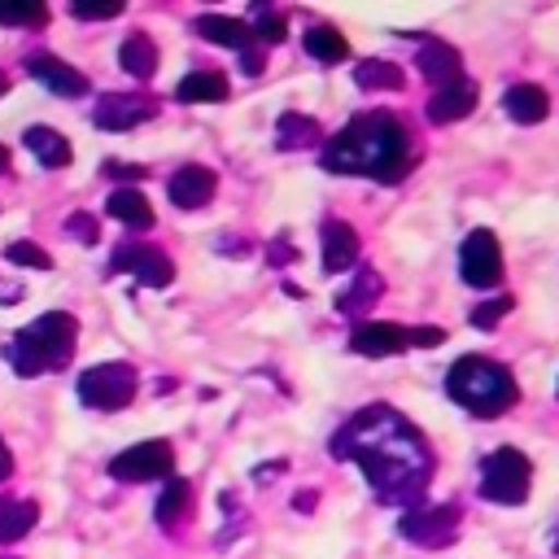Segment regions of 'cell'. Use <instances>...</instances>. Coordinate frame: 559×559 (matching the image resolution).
I'll return each mask as SVG.
<instances>
[{
  "label": "cell",
  "mask_w": 559,
  "mask_h": 559,
  "mask_svg": "<svg viewBox=\"0 0 559 559\" xmlns=\"http://www.w3.org/2000/svg\"><path fill=\"white\" fill-rule=\"evenodd\" d=\"M188 511H192V485H188L183 476L166 480V489H162V498H157V507H153L157 524H162L166 533H175V528L188 520Z\"/></svg>",
  "instance_id": "22"
},
{
  "label": "cell",
  "mask_w": 559,
  "mask_h": 559,
  "mask_svg": "<svg viewBox=\"0 0 559 559\" xmlns=\"http://www.w3.org/2000/svg\"><path fill=\"white\" fill-rule=\"evenodd\" d=\"M192 31H197L201 39H210V44L240 48V52L258 44V39H253V26L240 22V17H227V13H201V17H192Z\"/></svg>",
  "instance_id": "16"
},
{
  "label": "cell",
  "mask_w": 559,
  "mask_h": 559,
  "mask_svg": "<svg viewBox=\"0 0 559 559\" xmlns=\"http://www.w3.org/2000/svg\"><path fill=\"white\" fill-rule=\"evenodd\" d=\"M153 114H157L153 100H144V96H127V92H109V96L96 105L92 122H96L100 131H131V127L148 122Z\"/></svg>",
  "instance_id": "11"
},
{
  "label": "cell",
  "mask_w": 559,
  "mask_h": 559,
  "mask_svg": "<svg viewBox=\"0 0 559 559\" xmlns=\"http://www.w3.org/2000/svg\"><path fill=\"white\" fill-rule=\"evenodd\" d=\"M4 170H9V148L0 144V175H4Z\"/></svg>",
  "instance_id": "42"
},
{
  "label": "cell",
  "mask_w": 559,
  "mask_h": 559,
  "mask_svg": "<svg viewBox=\"0 0 559 559\" xmlns=\"http://www.w3.org/2000/svg\"><path fill=\"white\" fill-rule=\"evenodd\" d=\"M336 459H354L376 489L380 502L389 507H411L424 498L428 476H432V450L424 432L397 415L393 406H362L354 411L336 437H332Z\"/></svg>",
  "instance_id": "1"
},
{
  "label": "cell",
  "mask_w": 559,
  "mask_h": 559,
  "mask_svg": "<svg viewBox=\"0 0 559 559\" xmlns=\"http://www.w3.org/2000/svg\"><path fill=\"white\" fill-rule=\"evenodd\" d=\"M253 13H258V22H253V39H262V44H284V17H280L271 4H258Z\"/></svg>",
  "instance_id": "31"
},
{
  "label": "cell",
  "mask_w": 559,
  "mask_h": 559,
  "mask_svg": "<svg viewBox=\"0 0 559 559\" xmlns=\"http://www.w3.org/2000/svg\"><path fill=\"white\" fill-rule=\"evenodd\" d=\"M406 336H411V345H441L445 341L441 328H406Z\"/></svg>",
  "instance_id": "37"
},
{
  "label": "cell",
  "mask_w": 559,
  "mask_h": 559,
  "mask_svg": "<svg viewBox=\"0 0 559 559\" xmlns=\"http://www.w3.org/2000/svg\"><path fill=\"white\" fill-rule=\"evenodd\" d=\"M39 520V507L31 498H0V542H22Z\"/></svg>",
  "instance_id": "25"
},
{
  "label": "cell",
  "mask_w": 559,
  "mask_h": 559,
  "mask_svg": "<svg viewBox=\"0 0 559 559\" xmlns=\"http://www.w3.org/2000/svg\"><path fill=\"white\" fill-rule=\"evenodd\" d=\"M314 502H319V493H301V498H297V507H301V511H310Z\"/></svg>",
  "instance_id": "41"
},
{
  "label": "cell",
  "mask_w": 559,
  "mask_h": 559,
  "mask_svg": "<svg viewBox=\"0 0 559 559\" xmlns=\"http://www.w3.org/2000/svg\"><path fill=\"white\" fill-rule=\"evenodd\" d=\"M100 175H118V179H144V166H122V162H105Z\"/></svg>",
  "instance_id": "38"
},
{
  "label": "cell",
  "mask_w": 559,
  "mask_h": 559,
  "mask_svg": "<svg viewBox=\"0 0 559 559\" xmlns=\"http://www.w3.org/2000/svg\"><path fill=\"white\" fill-rule=\"evenodd\" d=\"M214 188H218V175H214L210 166H201V162H188V166H179V170L170 175L166 197H170L179 210H201V205L214 197Z\"/></svg>",
  "instance_id": "12"
},
{
  "label": "cell",
  "mask_w": 559,
  "mask_h": 559,
  "mask_svg": "<svg viewBox=\"0 0 559 559\" xmlns=\"http://www.w3.org/2000/svg\"><path fill=\"white\" fill-rule=\"evenodd\" d=\"M445 393L463 406V411H472V415H502V411H511L515 402H520V384H515V376L502 367V362H493V358H480V354H467V358H459L450 371H445Z\"/></svg>",
  "instance_id": "4"
},
{
  "label": "cell",
  "mask_w": 559,
  "mask_h": 559,
  "mask_svg": "<svg viewBox=\"0 0 559 559\" xmlns=\"http://www.w3.org/2000/svg\"><path fill=\"white\" fill-rule=\"evenodd\" d=\"M240 70H245V74H262V70H266V57H262V48H258V44L240 52Z\"/></svg>",
  "instance_id": "36"
},
{
  "label": "cell",
  "mask_w": 559,
  "mask_h": 559,
  "mask_svg": "<svg viewBox=\"0 0 559 559\" xmlns=\"http://www.w3.org/2000/svg\"><path fill=\"white\" fill-rule=\"evenodd\" d=\"M4 258L17 262V266H35V271H48V266H52V258H48L39 245H31V240H13V245L4 249Z\"/></svg>",
  "instance_id": "32"
},
{
  "label": "cell",
  "mask_w": 559,
  "mask_h": 559,
  "mask_svg": "<svg viewBox=\"0 0 559 559\" xmlns=\"http://www.w3.org/2000/svg\"><path fill=\"white\" fill-rule=\"evenodd\" d=\"M354 83H358L362 92H402L406 74H402L393 61L367 57V61H358V70H354Z\"/></svg>",
  "instance_id": "27"
},
{
  "label": "cell",
  "mask_w": 559,
  "mask_h": 559,
  "mask_svg": "<svg viewBox=\"0 0 559 559\" xmlns=\"http://www.w3.org/2000/svg\"><path fill=\"white\" fill-rule=\"evenodd\" d=\"M555 550H559V537H555Z\"/></svg>",
  "instance_id": "44"
},
{
  "label": "cell",
  "mask_w": 559,
  "mask_h": 559,
  "mask_svg": "<svg viewBox=\"0 0 559 559\" xmlns=\"http://www.w3.org/2000/svg\"><path fill=\"white\" fill-rule=\"evenodd\" d=\"M0 22L4 26H44L48 22V9L39 0H26V4H0Z\"/></svg>",
  "instance_id": "30"
},
{
  "label": "cell",
  "mask_w": 559,
  "mask_h": 559,
  "mask_svg": "<svg viewBox=\"0 0 559 559\" xmlns=\"http://www.w3.org/2000/svg\"><path fill=\"white\" fill-rule=\"evenodd\" d=\"M415 66H419V74H424L437 92L463 79V57H459V48H454V44H445V39H424V44H419Z\"/></svg>",
  "instance_id": "14"
},
{
  "label": "cell",
  "mask_w": 559,
  "mask_h": 559,
  "mask_svg": "<svg viewBox=\"0 0 559 559\" xmlns=\"http://www.w3.org/2000/svg\"><path fill=\"white\" fill-rule=\"evenodd\" d=\"M502 109H507L511 122L533 127V122H542V118L550 114V96H546L537 83H515V87L502 92Z\"/></svg>",
  "instance_id": "19"
},
{
  "label": "cell",
  "mask_w": 559,
  "mask_h": 559,
  "mask_svg": "<svg viewBox=\"0 0 559 559\" xmlns=\"http://www.w3.org/2000/svg\"><path fill=\"white\" fill-rule=\"evenodd\" d=\"M74 341H79L74 314L48 310V314H39L35 323L17 328V336H13V345H9V362H13V371H17L22 380L44 376V371H61V367L70 362V354H74Z\"/></svg>",
  "instance_id": "3"
},
{
  "label": "cell",
  "mask_w": 559,
  "mask_h": 559,
  "mask_svg": "<svg viewBox=\"0 0 559 559\" xmlns=\"http://www.w3.org/2000/svg\"><path fill=\"white\" fill-rule=\"evenodd\" d=\"M9 476H13V454H9V445L0 437V480H9Z\"/></svg>",
  "instance_id": "40"
},
{
  "label": "cell",
  "mask_w": 559,
  "mask_h": 559,
  "mask_svg": "<svg viewBox=\"0 0 559 559\" xmlns=\"http://www.w3.org/2000/svg\"><path fill=\"white\" fill-rule=\"evenodd\" d=\"M175 472V450L170 441L153 437V441H140V445H127L122 454L109 459V476L122 480V485H140V480H162Z\"/></svg>",
  "instance_id": "7"
},
{
  "label": "cell",
  "mask_w": 559,
  "mask_h": 559,
  "mask_svg": "<svg viewBox=\"0 0 559 559\" xmlns=\"http://www.w3.org/2000/svg\"><path fill=\"white\" fill-rule=\"evenodd\" d=\"M109 271L118 275V271H131L140 284H148V288H166L170 280H175V262L166 258V249H157V245H118L114 249V258H109Z\"/></svg>",
  "instance_id": "10"
},
{
  "label": "cell",
  "mask_w": 559,
  "mask_h": 559,
  "mask_svg": "<svg viewBox=\"0 0 559 559\" xmlns=\"http://www.w3.org/2000/svg\"><path fill=\"white\" fill-rule=\"evenodd\" d=\"M26 148L35 153V162L39 166H48V170H57V166H70V157H74V148H70V140L57 131V127H44V122H35V127H26Z\"/></svg>",
  "instance_id": "20"
},
{
  "label": "cell",
  "mask_w": 559,
  "mask_h": 559,
  "mask_svg": "<svg viewBox=\"0 0 559 559\" xmlns=\"http://www.w3.org/2000/svg\"><path fill=\"white\" fill-rule=\"evenodd\" d=\"M140 393L135 367L131 362H96L79 376V402L92 411H122Z\"/></svg>",
  "instance_id": "6"
},
{
  "label": "cell",
  "mask_w": 559,
  "mask_h": 559,
  "mask_svg": "<svg viewBox=\"0 0 559 559\" xmlns=\"http://www.w3.org/2000/svg\"><path fill=\"white\" fill-rule=\"evenodd\" d=\"M459 271H463V284H472V288H493L502 280V249L489 227L467 231V240L459 249Z\"/></svg>",
  "instance_id": "9"
},
{
  "label": "cell",
  "mask_w": 559,
  "mask_h": 559,
  "mask_svg": "<svg viewBox=\"0 0 559 559\" xmlns=\"http://www.w3.org/2000/svg\"><path fill=\"white\" fill-rule=\"evenodd\" d=\"M306 52L314 61H323V66H336V61L349 57V44H345V35L336 26H310L306 31Z\"/></svg>",
  "instance_id": "29"
},
{
  "label": "cell",
  "mask_w": 559,
  "mask_h": 559,
  "mask_svg": "<svg viewBox=\"0 0 559 559\" xmlns=\"http://www.w3.org/2000/svg\"><path fill=\"white\" fill-rule=\"evenodd\" d=\"M26 74L39 79L52 96H66V100L87 92V79H83L74 66H66L61 57H52V52H31V57H26Z\"/></svg>",
  "instance_id": "13"
},
{
  "label": "cell",
  "mask_w": 559,
  "mask_h": 559,
  "mask_svg": "<svg viewBox=\"0 0 559 559\" xmlns=\"http://www.w3.org/2000/svg\"><path fill=\"white\" fill-rule=\"evenodd\" d=\"M380 293H384V280L367 266V271H358V275L349 280V288L336 293V310H341V314H362V310H371V306L380 301Z\"/></svg>",
  "instance_id": "21"
},
{
  "label": "cell",
  "mask_w": 559,
  "mask_h": 559,
  "mask_svg": "<svg viewBox=\"0 0 559 559\" xmlns=\"http://www.w3.org/2000/svg\"><path fill=\"white\" fill-rule=\"evenodd\" d=\"M66 231H70V236H79L83 245H96V218H92V214H83V210L66 218Z\"/></svg>",
  "instance_id": "35"
},
{
  "label": "cell",
  "mask_w": 559,
  "mask_h": 559,
  "mask_svg": "<svg viewBox=\"0 0 559 559\" xmlns=\"http://www.w3.org/2000/svg\"><path fill=\"white\" fill-rule=\"evenodd\" d=\"M406 345H411V336L397 323H362L349 336V349L362 354V358H389V354H402Z\"/></svg>",
  "instance_id": "15"
},
{
  "label": "cell",
  "mask_w": 559,
  "mask_h": 559,
  "mask_svg": "<svg viewBox=\"0 0 559 559\" xmlns=\"http://www.w3.org/2000/svg\"><path fill=\"white\" fill-rule=\"evenodd\" d=\"M266 258H271V262H275V266H280V262H293V258H297V249H288V240H275V245H271V253H266Z\"/></svg>",
  "instance_id": "39"
},
{
  "label": "cell",
  "mask_w": 559,
  "mask_h": 559,
  "mask_svg": "<svg viewBox=\"0 0 559 559\" xmlns=\"http://www.w3.org/2000/svg\"><path fill=\"white\" fill-rule=\"evenodd\" d=\"M175 96L188 100V105H197V100H205V105L210 100H227V74L223 70H192V74L179 79Z\"/></svg>",
  "instance_id": "24"
},
{
  "label": "cell",
  "mask_w": 559,
  "mask_h": 559,
  "mask_svg": "<svg viewBox=\"0 0 559 559\" xmlns=\"http://www.w3.org/2000/svg\"><path fill=\"white\" fill-rule=\"evenodd\" d=\"M323 271L336 275V271H349V262L358 258V231L341 218H328L323 223Z\"/></svg>",
  "instance_id": "18"
},
{
  "label": "cell",
  "mask_w": 559,
  "mask_h": 559,
  "mask_svg": "<svg viewBox=\"0 0 559 559\" xmlns=\"http://www.w3.org/2000/svg\"><path fill=\"white\" fill-rule=\"evenodd\" d=\"M472 109H476V83H472V79H459V83L432 92V100H428V122L445 127V122L467 118Z\"/></svg>",
  "instance_id": "17"
},
{
  "label": "cell",
  "mask_w": 559,
  "mask_h": 559,
  "mask_svg": "<svg viewBox=\"0 0 559 559\" xmlns=\"http://www.w3.org/2000/svg\"><path fill=\"white\" fill-rule=\"evenodd\" d=\"M511 310V297H493V301H480L467 319H472V328H480V332H489V328H498V319Z\"/></svg>",
  "instance_id": "33"
},
{
  "label": "cell",
  "mask_w": 559,
  "mask_h": 559,
  "mask_svg": "<svg viewBox=\"0 0 559 559\" xmlns=\"http://www.w3.org/2000/svg\"><path fill=\"white\" fill-rule=\"evenodd\" d=\"M4 92H9V79H4V70H0V96H4Z\"/></svg>",
  "instance_id": "43"
},
{
  "label": "cell",
  "mask_w": 559,
  "mask_h": 559,
  "mask_svg": "<svg viewBox=\"0 0 559 559\" xmlns=\"http://www.w3.org/2000/svg\"><path fill=\"white\" fill-rule=\"evenodd\" d=\"M411 131L384 109L349 118L323 144V170L332 175H367L376 183H397L411 170Z\"/></svg>",
  "instance_id": "2"
},
{
  "label": "cell",
  "mask_w": 559,
  "mask_h": 559,
  "mask_svg": "<svg viewBox=\"0 0 559 559\" xmlns=\"http://www.w3.org/2000/svg\"><path fill=\"white\" fill-rule=\"evenodd\" d=\"M314 140H319V122L314 118H306L297 109L280 114V122H275V144L280 148H310Z\"/></svg>",
  "instance_id": "28"
},
{
  "label": "cell",
  "mask_w": 559,
  "mask_h": 559,
  "mask_svg": "<svg viewBox=\"0 0 559 559\" xmlns=\"http://www.w3.org/2000/svg\"><path fill=\"white\" fill-rule=\"evenodd\" d=\"M533 485V463L515 450V445H498L485 454L480 463V498L502 502V507H520L528 498Z\"/></svg>",
  "instance_id": "5"
},
{
  "label": "cell",
  "mask_w": 559,
  "mask_h": 559,
  "mask_svg": "<svg viewBox=\"0 0 559 559\" xmlns=\"http://www.w3.org/2000/svg\"><path fill=\"white\" fill-rule=\"evenodd\" d=\"M459 507L454 502H441V507H411L402 520H397V533L411 542V546H424V550H441L459 537Z\"/></svg>",
  "instance_id": "8"
},
{
  "label": "cell",
  "mask_w": 559,
  "mask_h": 559,
  "mask_svg": "<svg viewBox=\"0 0 559 559\" xmlns=\"http://www.w3.org/2000/svg\"><path fill=\"white\" fill-rule=\"evenodd\" d=\"M105 210H109L118 223H127V227H140V231L153 227V205H148V197H144L140 188H118V192H109Z\"/></svg>",
  "instance_id": "23"
},
{
  "label": "cell",
  "mask_w": 559,
  "mask_h": 559,
  "mask_svg": "<svg viewBox=\"0 0 559 559\" xmlns=\"http://www.w3.org/2000/svg\"><path fill=\"white\" fill-rule=\"evenodd\" d=\"M122 13V0H100V4H70V17L79 22H105V17H118Z\"/></svg>",
  "instance_id": "34"
},
{
  "label": "cell",
  "mask_w": 559,
  "mask_h": 559,
  "mask_svg": "<svg viewBox=\"0 0 559 559\" xmlns=\"http://www.w3.org/2000/svg\"><path fill=\"white\" fill-rule=\"evenodd\" d=\"M118 66L131 74V79H153L157 74V44L148 35H131L122 48H118Z\"/></svg>",
  "instance_id": "26"
}]
</instances>
